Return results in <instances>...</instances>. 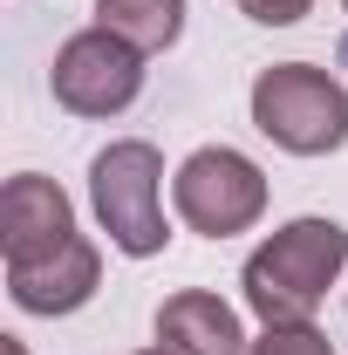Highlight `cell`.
<instances>
[{"label":"cell","mask_w":348,"mask_h":355,"mask_svg":"<svg viewBox=\"0 0 348 355\" xmlns=\"http://www.w3.org/2000/svg\"><path fill=\"white\" fill-rule=\"evenodd\" d=\"M253 123L294 157H321L348 144V89L307 62H273L253 83Z\"/></svg>","instance_id":"obj_2"},{"label":"cell","mask_w":348,"mask_h":355,"mask_svg":"<svg viewBox=\"0 0 348 355\" xmlns=\"http://www.w3.org/2000/svg\"><path fill=\"white\" fill-rule=\"evenodd\" d=\"M157 178H164V157H157V144H143V137H123V144H110L96 164H89V198H96V219L103 232L130 253V260H150V253H164V205H157Z\"/></svg>","instance_id":"obj_3"},{"label":"cell","mask_w":348,"mask_h":355,"mask_svg":"<svg viewBox=\"0 0 348 355\" xmlns=\"http://www.w3.org/2000/svg\"><path fill=\"white\" fill-rule=\"evenodd\" d=\"M342 7H348V0H342Z\"/></svg>","instance_id":"obj_14"},{"label":"cell","mask_w":348,"mask_h":355,"mask_svg":"<svg viewBox=\"0 0 348 355\" xmlns=\"http://www.w3.org/2000/svg\"><path fill=\"white\" fill-rule=\"evenodd\" d=\"M239 7H246L260 28H294V21H301L314 0H239Z\"/></svg>","instance_id":"obj_11"},{"label":"cell","mask_w":348,"mask_h":355,"mask_svg":"<svg viewBox=\"0 0 348 355\" xmlns=\"http://www.w3.org/2000/svg\"><path fill=\"white\" fill-rule=\"evenodd\" d=\"M96 280H103V260H96V246H89L82 232L62 239L42 260L7 266V294H14V308H28V314H76L96 294Z\"/></svg>","instance_id":"obj_7"},{"label":"cell","mask_w":348,"mask_h":355,"mask_svg":"<svg viewBox=\"0 0 348 355\" xmlns=\"http://www.w3.org/2000/svg\"><path fill=\"white\" fill-rule=\"evenodd\" d=\"M342 260H348V232L335 219H294V225H280L260 253L246 260V273H239L246 308L260 314L266 328L307 321V314L321 308V294L335 287Z\"/></svg>","instance_id":"obj_1"},{"label":"cell","mask_w":348,"mask_h":355,"mask_svg":"<svg viewBox=\"0 0 348 355\" xmlns=\"http://www.w3.org/2000/svg\"><path fill=\"white\" fill-rule=\"evenodd\" d=\"M62 239H76V212H69L62 184L55 178H35V171L7 178V191H0V253H7V266L42 260Z\"/></svg>","instance_id":"obj_6"},{"label":"cell","mask_w":348,"mask_h":355,"mask_svg":"<svg viewBox=\"0 0 348 355\" xmlns=\"http://www.w3.org/2000/svg\"><path fill=\"white\" fill-rule=\"evenodd\" d=\"M137 355H171V349H137Z\"/></svg>","instance_id":"obj_13"},{"label":"cell","mask_w":348,"mask_h":355,"mask_svg":"<svg viewBox=\"0 0 348 355\" xmlns=\"http://www.w3.org/2000/svg\"><path fill=\"white\" fill-rule=\"evenodd\" d=\"M48 83H55V103L76 110V116H116L143 89V55L110 28H82V35H69L55 48Z\"/></svg>","instance_id":"obj_5"},{"label":"cell","mask_w":348,"mask_h":355,"mask_svg":"<svg viewBox=\"0 0 348 355\" xmlns=\"http://www.w3.org/2000/svg\"><path fill=\"white\" fill-rule=\"evenodd\" d=\"M171 198H177V219L191 225V232H205V239H232V232H246V225L266 212V178L253 157H239V150H191L171 178Z\"/></svg>","instance_id":"obj_4"},{"label":"cell","mask_w":348,"mask_h":355,"mask_svg":"<svg viewBox=\"0 0 348 355\" xmlns=\"http://www.w3.org/2000/svg\"><path fill=\"white\" fill-rule=\"evenodd\" d=\"M253 355H335V342L321 335V328H307V321H280V328H266Z\"/></svg>","instance_id":"obj_10"},{"label":"cell","mask_w":348,"mask_h":355,"mask_svg":"<svg viewBox=\"0 0 348 355\" xmlns=\"http://www.w3.org/2000/svg\"><path fill=\"white\" fill-rule=\"evenodd\" d=\"M96 28L123 35L137 55H157L184 35V0H96Z\"/></svg>","instance_id":"obj_9"},{"label":"cell","mask_w":348,"mask_h":355,"mask_svg":"<svg viewBox=\"0 0 348 355\" xmlns=\"http://www.w3.org/2000/svg\"><path fill=\"white\" fill-rule=\"evenodd\" d=\"M0 355H21V342H14V335H7V342H0Z\"/></svg>","instance_id":"obj_12"},{"label":"cell","mask_w":348,"mask_h":355,"mask_svg":"<svg viewBox=\"0 0 348 355\" xmlns=\"http://www.w3.org/2000/svg\"><path fill=\"white\" fill-rule=\"evenodd\" d=\"M157 342L171 355H239L246 349L239 314L225 308L218 294H198V287H184V294H171L157 308Z\"/></svg>","instance_id":"obj_8"}]
</instances>
